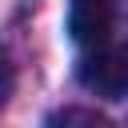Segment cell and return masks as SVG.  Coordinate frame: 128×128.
<instances>
[{
	"label": "cell",
	"instance_id": "cell-1",
	"mask_svg": "<svg viewBox=\"0 0 128 128\" xmlns=\"http://www.w3.org/2000/svg\"><path fill=\"white\" fill-rule=\"evenodd\" d=\"M80 84L104 100H124L128 96V44L92 48V56L80 60Z\"/></svg>",
	"mask_w": 128,
	"mask_h": 128
},
{
	"label": "cell",
	"instance_id": "cell-2",
	"mask_svg": "<svg viewBox=\"0 0 128 128\" xmlns=\"http://www.w3.org/2000/svg\"><path fill=\"white\" fill-rule=\"evenodd\" d=\"M112 24H116L112 0H72L68 4V32L80 48H100L112 36Z\"/></svg>",
	"mask_w": 128,
	"mask_h": 128
},
{
	"label": "cell",
	"instance_id": "cell-3",
	"mask_svg": "<svg viewBox=\"0 0 128 128\" xmlns=\"http://www.w3.org/2000/svg\"><path fill=\"white\" fill-rule=\"evenodd\" d=\"M12 88H16V72H12V64H8L4 56H0V104H8Z\"/></svg>",
	"mask_w": 128,
	"mask_h": 128
}]
</instances>
